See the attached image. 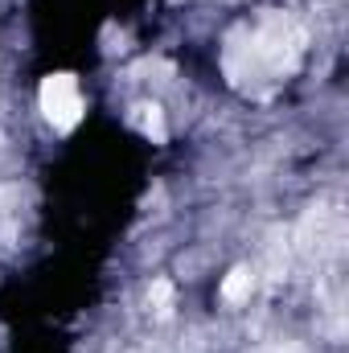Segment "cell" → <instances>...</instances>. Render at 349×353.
Listing matches in <instances>:
<instances>
[{
	"instance_id": "obj_4",
	"label": "cell",
	"mask_w": 349,
	"mask_h": 353,
	"mask_svg": "<svg viewBox=\"0 0 349 353\" xmlns=\"http://www.w3.org/2000/svg\"><path fill=\"white\" fill-rule=\"evenodd\" d=\"M251 292H255V271L251 267H235L222 279V300L226 304H243V300H251Z\"/></svg>"
},
{
	"instance_id": "obj_7",
	"label": "cell",
	"mask_w": 349,
	"mask_h": 353,
	"mask_svg": "<svg viewBox=\"0 0 349 353\" xmlns=\"http://www.w3.org/2000/svg\"><path fill=\"white\" fill-rule=\"evenodd\" d=\"M263 353H283V350H263Z\"/></svg>"
},
{
	"instance_id": "obj_5",
	"label": "cell",
	"mask_w": 349,
	"mask_h": 353,
	"mask_svg": "<svg viewBox=\"0 0 349 353\" xmlns=\"http://www.w3.org/2000/svg\"><path fill=\"white\" fill-rule=\"evenodd\" d=\"M132 123L148 136V140H165V115H161V107L157 103H140V107H132Z\"/></svg>"
},
{
	"instance_id": "obj_6",
	"label": "cell",
	"mask_w": 349,
	"mask_h": 353,
	"mask_svg": "<svg viewBox=\"0 0 349 353\" xmlns=\"http://www.w3.org/2000/svg\"><path fill=\"white\" fill-rule=\"evenodd\" d=\"M148 304H152V312L165 321V316L173 312V283H169V279H157L152 292H148Z\"/></svg>"
},
{
	"instance_id": "obj_1",
	"label": "cell",
	"mask_w": 349,
	"mask_h": 353,
	"mask_svg": "<svg viewBox=\"0 0 349 353\" xmlns=\"http://www.w3.org/2000/svg\"><path fill=\"white\" fill-rule=\"evenodd\" d=\"M247 50H251V58H255V66H259L263 74L283 79V74H292L300 66L304 29L292 17H283V12H271V17H263L259 29L247 37Z\"/></svg>"
},
{
	"instance_id": "obj_2",
	"label": "cell",
	"mask_w": 349,
	"mask_h": 353,
	"mask_svg": "<svg viewBox=\"0 0 349 353\" xmlns=\"http://www.w3.org/2000/svg\"><path fill=\"white\" fill-rule=\"evenodd\" d=\"M296 251L317 263L337 259L346 251V214L337 205H312L296 226Z\"/></svg>"
},
{
	"instance_id": "obj_3",
	"label": "cell",
	"mask_w": 349,
	"mask_h": 353,
	"mask_svg": "<svg viewBox=\"0 0 349 353\" xmlns=\"http://www.w3.org/2000/svg\"><path fill=\"white\" fill-rule=\"evenodd\" d=\"M37 99H41V111L54 123V132L79 128V119H83V94H79V79L74 74H50L41 83V90H37Z\"/></svg>"
}]
</instances>
